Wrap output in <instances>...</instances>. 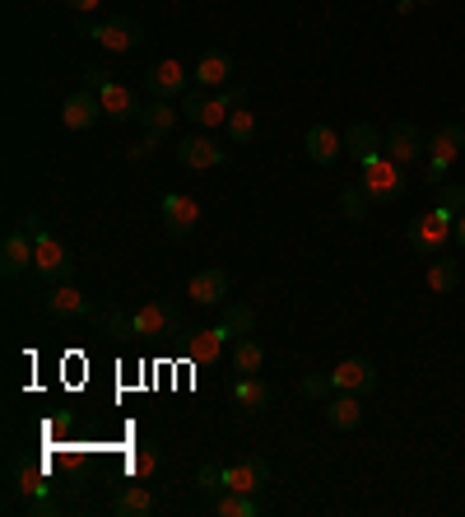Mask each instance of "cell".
Listing matches in <instances>:
<instances>
[{"label":"cell","mask_w":465,"mask_h":517,"mask_svg":"<svg viewBox=\"0 0 465 517\" xmlns=\"http://www.w3.org/2000/svg\"><path fill=\"white\" fill-rule=\"evenodd\" d=\"M419 5H438V0H419Z\"/></svg>","instance_id":"44"},{"label":"cell","mask_w":465,"mask_h":517,"mask_svg":"<svg viewBox=\"0 0 465 517\" xmlns=\"http://www.w3.org/2000/svg\"><path fill=\"white\" fill-rule=\"evenodd\" d=\"M219 327L228 331V336H252L256 331V308L252 303H224V308H219Z\"/></svg>","instance_id":"30"},{"label":"cell","mask_w":465,"mask_h":517,"mask_svg":"<svg viewBox=\"0 0 465 517\" xmlns=\"http://www.w3.org/2000/svg\"><path fill=\"white\" fill-rule=\"evenodd\" d=\"M247 103V89L233 84V89H196V94H182V117L186 122H196L200 131H219L228 126L233 108Z\"/></svg>","instance_id":"1"},{"label":"cell","mask_w":465,"mask_h":517,"mask_svg":"<svg viewBox=\"0 0 465 517\" xmlns=\"http://www.w3.org/2000/svg\"><path fill=\"white\" fill-rule=\"evenodd\" d=\"M98 117H103V103H98V94H93V89L66 94V103H61V122H66V131H89Z\"/></svg>","instance_id":"20"},{"label":"cell","mask_w":465,"mask_h":517,"mask_svg":"<svg viewBox=\"0 0 465 517\" xmlns=\"http://www.w3.org/2000/svg\"><path fill=\"white\" fill-rule=\"evenodd\" d=\"M177 117H182V112H177L168 98H154V103L140 108V126H145L149 136H168V131H177Z\"/></svg>","instance_id":"27"},{"label":"cell","mask_w":465,"mask_h":517,"mask_svg":"<svg viewBox=\"0 0 465 517\" xmlns=\"http://www.w3.org/2000/svg\"><path fill=\"white\" fill-rule=\"evenodd\" d=\"M331 382L335 392H372L377 387V364L372 359H363V354H349V359H340V364L331 368Z\"/></svg>","instance_id":"11"},{"label":"cell","mask_w":465,"mask_h":517,"mask_svg":"<svg viewBox=\"0 0 465 517\" xmlns=\"http://www.w3.org/2000/svg\"><path fill=\"white\" fill-rule=\"evenodd\" d=\"M159 466H163V457H159V448H154V443H140V448L131 452V476L135 480H149L154 471H159Z\"/></svg>","instance_id":"34"},{"label":"cell","mask_w":465,"mask_h":517,"mask_svg":"<svg viewBox=\"0 0 465 517\" xmlns=\"http://www.w3.org/2000/svg\"><path fill=\"white\" fill-rule=\"evenodd\" d=\"M256 513H261L256 494H238V490L214 494V517H256Z\"/></svg>","instance_id":"29"},{"label":"cell","mask_w":465,"mask_h":517,"mask_svg":"<svg viewBox=\"0 0 465 517\" xmlns=\"http://www.w3.org/2000/svg\"><path fill=\"white\" fill-rule=\"evenodd\" d=\"M303 150H307V159L317 168H331L340 154H345V131H335V126H326V122H317L312 131H307V140H303Z\"/></svg>","instance_id":"17"},{"label":"cell","mask_w":465,"mask_h":517,"mask_svg":"<svg viewBox=\"0 0 465 517\" xmlns=\"http://www.w3.org/2000/svg\"><path fill=\"white\" fill-rule=\"evenodd\" d=\"M112 513H117V517H149V513H154V494L145 490V480L126 485V490L112 499Z\"/></svg>","instance_id":"26"},{"label":"cell","mask_w":465,"mask_h":517,"mask_svg":"<svg viewBox=\"0 0 465 517\" xmlns=\"http://www.w3.org/2000/svg\"><path fill=\"white\" fill-rule=\"evenodd\" d=\"M10 490H14V499H24V504H38V499L52 490V485H47V476H42V466H33V462H10Z\"/></svg>","instance_id":"23"},{"label":"cell","mask_w":465,"mask_h":517,"mask_svg":"<svg viewBox=\"0 0 465 517\" xmlns=\"http://www.w3.org/2000/svg\"><path fill=\"white\" fill-rule=\"evenodd\" d=\"M465 150V126L447 122L433 131V140H428V164H424V187H442L447 182V173H452V164L461 159Z\"/></svg>","instance_id":"4"},{"label":"cell","mask_w":465,"mask_h":517,"mask_svg":"<svg viewBox=\"0 0 465 517\" xmlns=\"http://www.w3.org/2000/svg\"><path fill=\"white\" fill-rule=\"evenodd\" d=\"M186 299L200 303V308H224L228 303V275L219 266H205V271L191 275V285H186Z\"/></svg>","instance_id":"16"},{"label":"cell","mask_w":465,"mask_h":517,"mask_svg":"<svg viewBox=\"0 0 465 517\" xmlns=\"http://www.w3.org/2000/svg\"><path fill=\"white\" fill-rule=\"evenodd\" d=\"M177 164L191 168V173H200V168H219V164H228V150H219L214 136H182L177 140Z\"/></svg>","instance_id":"14"},{"label":"cell","mask_w":465,"mask_h":517,"mask_svg":"<svg viewBox=\"0 0 465 517\" xmlns=\"http://www.w3.org/2000/svg\"><path fill=\"white\" fill-rule=\"evenodd\" d=\"M414 5H419V0H396V14H414Z\"/></svg>","instance_id":"43"},{"label":"cell","mask_w":465,"mask_h":517,"mask_svg":"<svg viewBox=\"0 0 465 517\" xmlns=\"http://www.w3.org/2000/svg\"><path fill=\"white\" fill-rule=\"evenodd\" d=\"M326 424L340 429V434L359 429V424H363V396L359 392H335L331 401H326Z\"/></svg>","instance_id":"24"},{"label":"cell","mask_w":465,"mask_h":517,"mask_svg":"<svg viewBox=\"0 0 465 517\" xmlns=\"http://www.w3.org/2000/svg\"><path fill=\"white\" fill-rule=\"evenodd\" d=\"M182 345H186V359H191V364L210 368V364H219V359H224L228 331L224 327H191V336H186Z\"/></svg>","instance_id":"13"},{"label":"cell","mask_w":465,"mask_h":517,"mask_svg":"<svg viewBox=\"0 0 465 517\" xmlns=\"http://www.w3.org/2000/svg\"><path fill=\"white\" fill-rule=\"evenodd\" d=\"M93 322H98V331H103V336H112V341H131V313H126V308H117V303L93 308Z\"/></svg>","instance_id":"28"},{"label":"cell","mask_w":465,"mask_h":517,"mask_svg":"<svg viewBox=\"0 0 465 517\" xmlns=\"http://www.w3.org/2000/svg\"><path fill=\"white\" fill-rule=\"evenodd\" d=\"M456 285H461V266H456V261L438 257L428 266V289H433V294H452Z\"/></svg>","instance_id":"31"},{"label":"cell","mask_w":465,"mask_h":517,"mask_svg":"<svg viewBox=\"0 0 465 517\" xmlns=\"http://www.w3.org/2000/svg\"><path fill=\"white\" fill-rule=\"evenodd\" d=\"M228 140H233V145H247V140L256 136V112L247 108V103H242V108H233V117H228Z\"/></svg>","instance_id":"33"},{"label":"cell","mask_w":465,"mask_h":517,"mask_svg":"<svg viewBox=\"0 0 465 517\" xmlns=\"http://www.w3.org/2000/svg\"><path fill=\"white\" fill-rule=\"evenodd\" d=\"M196 485H200L205 494H219V490H224V466H210V462H205V466L196 471Z\"/></svg>","instance_id":"38"},{"label":"cell","mask_w":465,"mask_h":517,"mask_svg":"<svg viewBox=\"0 0 465 517\" xmlns=\"http://www.w3.org/2000/svg\"><path fill=\"white\" fill-rule=\"evenodd\" d=\"M233 406L238 410H247V415H261V410L270 406V387L256 373H238V382H233Z\"/></svg>","instance_id":"25"},{"label":"cell","mask_w":465,"mask_h":517,"mask_svg":"<svg viewBox=\"0 0 465 517\" xmlns=\"http://www.w3.org/2000/svg\"><path fill=\"white\" fill-rule=\"evenodd\" d=\"M368 191L363 187H345L340 191V215L349 219V224H363V215H368Z\"/></svg>","instance_id":"35"},{"label":"cell","mask_w":465,"mask_h":517,"mask_svg":"<svg viewBox=\"0 0 465 517\" xmlns=\"http://www.w3.org/2000/svg\"><path fill=\"white\" fill-rule=\"evenodd\" d=\"M33 261H38V238L24 229V219L5 229V243H0V275L5 280H19L24 271H33Z\"/></svg>","instance_id":"7"},{"label":"cell","mask_w":465,"mask_h":517,"mask_svg":"<svg viewBox=\"0 0 465 517\" xmlns=\"http://www.w3.org/2000/svg\"><path fill=\"white\" fill-rule=\"evenodd\" d=\"M103 84H107V70L103 66H84V89H93V94H98Z\"/></svg>","instance_id":"40"},{"label":"cell","mask_w":465,"mask_h":517,"mask_svg":"<svg viewBox=\"0 0 465 517\" xmlns=\"http://www.w3.org/2000/svg\"><path fill=\"white\" fill-rule=\"evenodd\" d=\"M382 145H386V136L382 131H377V126L372 122H354L345 131V154L349 159H354V164H368V159H377V154H382Z\"/></svg>","instance_id":"21"},{"label":"cell","mask_w":465,"mask_h":517,"mask_svg":"<svg viewBox=\"0 0 465 517\" xmlns=\"http://www.w3.org/2000/svg\"><path fill=\"white\" fill-rule=\"evenodd\" d=\"M159 145H163V136H149V131H145V140H140V145H131L126 154H131V159H149V154L159 150Z\"/></svg>","instance_id":"39"},{"label":"cell","mask_w":465,"mask_h":517,"mask_svg":"<svg viewBox=\"0 0 465 517\" xmlns=\"http://www.w3.org/2000/svg\"><path fill=\"white\" fill-rule=\"evenodd\" d=\"M359 187L368 191L372 205H391V201H400V191H405V168H400L396 159L382 150L377 159H368V164H363Z\"/></svg>","instance_id":"5"},{"label":"cell","mask_w":465,"mask_h":517,"mask_svg":"<svg viewBox=\"0 0 465 517\" xmlns=\"http://www.w3.org/2000/svg\"><path fill=\"white\" fill-rule=\"evenodd\" d=\"M186 80H191V70H186L182 61H154V66L145 70V89L154 98H182Z\"/></svg>","instance_id":"15"},{"label":"cell","mask_w":465,"mask_h":517,"mask_svg":"<svg viewBox=\"0 0 465 517\" xmlns=\"http://www.w3.org/2000/svg\"><path fill=\"white\" fill-rule=\"evenodd\" d=\"M200 224V201L196 196H186V191H168L163 196V229H168V238L173 243H186L191 233H196Z\"/></svg>","instance_id":"8"},{"label":"cell","mask_w":465,"mask_h":517,"mask_svg":"<svg viewBox=\"0 0 465 517\" xmlns=\"http://www.w3.org/2000/svg\"><path fill=\"white\" fill-rule=\"evenodd\" d=\"M131 336H140V341H177V336H191V327H186V313L182 303L173 299H149L145 308H135L131 313Z\"/></svg>","instance_id":"2"},{"label":"cell","mask_w":465,"mask_h":517,"mask_svg":"<svg viewBox=\"0 0 465 517\" xmlns=\"http://www.w3.org/2000/svg\"><path fill=\"white\" fill-rule=\"evenodd\" d=\"M382 150L391 154L400 168H410V164H419V159L428 154V140L419 136V126H414V122H391V126H386V145H382Z\"/></svg>","instance_id":"10"},{"label":"cell","mask_w":465,"mask_h":517,"mask_svg":"<svg viewBox=\"0 0 465 517\" xmlns=\"http://www.w3.org/2000/svg\"><path fill=\"white\" fill-rule=\"evenodd\" d=\"M261 364H266V350H261L252 336H238V345H233V368H238V373H261Z\"/></svg>","instance_id":"32"},{"label":"cell","mask_w":465,"mask_h":517,"mask_svg":"<svg viewBox=\"0 0 465 517\" xmlns=\"http://www.w3.org/2000/svg\"><path fill=\"white\" fill-rule=\"evenodd\" d=\"M456 243H461V252H465V210L456 215Z\"/></svg>","instance_id":"42"},{"label":"cell","mask_w":465,"mask_h":517,"mask_svg":"<svg viewBox=\"0 0 465 517\" xmlns=\"http://www.w3.org/2000/svg\"><path fill=\"white\" fill-rule=\"evenodd\" d=\"M33 275H38L42 285H61V280H70V252L52 229L38 233V261H33Z\"/></svg>","instance_id":"9"},{"label":"cell","mask_w":465,"mask_h":517,"mask_svg":"<svg viewBox=\"0 0 465 517\" xmlns=\"http://www.w3.org/2000/svg\"><path fill=\"white\" fill-rule=\"evenodd\" d=\"M75 33L103 42V52H131V47L145 42V28L135 24L131 14H112V19H103V24H75Z\"/></svg>","instance_id":"6"},{"label":"cell","mask_w":465,"mask_h":517,"mask_svg":"<svg viewBox=\"0 0 465 517\" xmlns=\"http://www.w3.org/2000/svg\"><path fill=\"white\" fill-rule=\"evenodd\" d=\"M233 70H238L233 52H224V47H214V52H205V56L196 61V70H191V80H196L200 89H228V80H233Z\"/></svg>","instance_id":"18"},{"label":"cell","mask_w":465,"mask_h":517,"mask_svg":"<svg viewBox=\"0 0 465 517\" xmlns=\"http://www.w3.org/2000/svg\"><path fill=\"white\" fill-rule=\"evenodd\" d=\"M456 238V215L447 205L428 210V215H414L405 224V243H410L414 257H442V247Z\"/></svg>","instance_id":"3"},{"label":"cell","mask_w":465,"mask_h":517,"mask_svg":"<svg viewBox=\"0 0 465 517\" xmlns=\"http://www.w3.org/2000/svg\"><path fill=\"white\" fill-rule=\"evenodd\" d=\"M266 485H270V462H266V457H242V462L224 466V490L261 494Z\"/></svg>","instance_id":"12"},{"label":"cell","mask_w":465,"mask_h":517,"mask_svg":"<svg viewBox=\"0 0 465 517\" xmlns=\"http://www.w3.org/2000/svg\"><path fill=\"white\" fill-rule=\"evenodd\" d=\"M331 392H335L331 373H317V368H307V373H303V396H307V401H331Z\"/></svg>","instance_id":"36"},{"label":"cell","mask_w":465,"mask_h":517,"mask_svg":"<svg viewBox=\"0 0 465 517\" xmlns=\"http://www.w3.org/2000/svg\"><path fill=\"white\" fill-rule=\"evenodd\" d=\"M47 313L52 317H93V303L84 299L80 289L70 285V280H61V285H47Z\"/></svg>","instance_id":"22"},{"label":"cell","mask_w":465,"mask_h":517,"mask_svg":"<svg viewBox=\"0 0 465 517\" xmlns=\"http://www.w3.org/2000/svg\"><path fill=\"white\" fill-rule=\"evenodd\" d=\"M98 103H103V117H112V122H131V117H140V108H145L140 94L117 80H107L103 89H98Z\"/></svg>","instance_id":"19"},{"label":"cell","mask_w":465,"mask_h":517,"mask_svg":"<svg viewBox=\"0 0 465 517\" xmlns=\"http://www.w3.org/2000/svg\"><path fill=\"white\" fill-rule=\"evenodd\" d=\"M66 5H70V10H75V14H89V10H98L103 0H66Z\"/></svg>","instance_id":"41"},{"label":"cell","mask_w":465,"mask_h":517,"mask_svg":"<svg viewBox=\"0 0 465 517\" xmlns=\"http://www.w3.org/2000/svg\"><path fill=\"white\" fill-rule=\"evenodd\" d=\"M438 205H447L452 215H461V210H465V187H461V182H442V187H438Z\"/></svg>","instance_id":"37"}]
</instances>
